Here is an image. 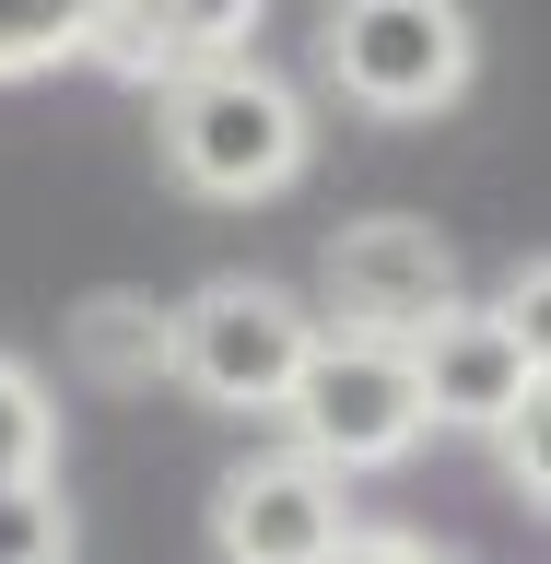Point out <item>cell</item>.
<instances>
[{
    "label": "cell",
    "instance_id": "obj_8",
    "mask_svg": "<svg viewBox=\"0 0 551 564\" xmlns=\"http://www.w3.org/2000/svg\"><path fill=\"white\" fill-rule=\"evenodd\" d=\"M246 35H258L246 0H82V59L118 83H153V95H176L223 59H258Z\"/></svg>",
    "mask_w": 551,
    "mask_h": 564
},
{
    "label": "cell",
    "instance_id": "obj_2",
    "mask_svg": "<svg viewBox=\"0 0 551 564\" xmlns=\"http://www.w3.org/2000/svg\"><path fill=\"white\" fill-rule=\"evenodd\" d=\"M317 352V306L271 271H211L176 306V388L200 412H271L294 400V365Z\"/></svg>",
    "mask_w": 551,
    "mask_h": 564
},
{
    "label": "cell",
    "instance_id": "obj_5",
    "mask_svg": "<svg viewBox=\"0 0 551 564\" xmlns=\"http://www.w3.org/2000/svg\"><path fill=\"white\" fill-rule=\"evenodd\" d=\"M411 352V400H422V423H458V435H505V423L528 412L551 388V352H540V271L505 294V306H470L458 294L422 341H399Z\"/></svg>",
    "mask_w": 551,
    "mask_h": 564
},
{
    "label": "cell",
    "instance_id": "obj_10",
    "mask_svg": "<svg viewBox=\"0 0 551 564\" xmlns=\"http://www.w3.org/2000/svg\"><path fill=\"white\" fill-rule=\"evenodd\" d=\"M0 482H59V400L12 352H0Z\"/></svg>",
    "mask_w": 551,
    "mask_h": 564
},
{
    "label": "cell",
    "instance_id": "obj_11",
    "mask_svg": "<svg viewBox=\"0 0 551 564\" xmlns=\"http://www.w3.org/2000/svg\"><path fill=\"white\" fill-rule=\"evenodd\" d=\"M82 59V0H0V83Z\"/></svg>",
    "mask_w": 551,
    "mask_h": 564
},
{
    "label": "cell",
    "instance_id": "obj_14",
    "mask_svg": "<svg viewBox=\"0 0 551 564\" xmlns=\"http://www.w3.org/2000/svg\"><path fill=\"white\" fill-rule=\"evenodd\" d=\"M341 564H458L447 541H422V529H352Z\"/></svg>",
    "mask_w": 551,
    "mask_h": 564
},
{
    "label": "cell",
    "instance_id": "obj_6",
    "mask_svg": "<svg viewBox=\"0 0 551 564\" xmlns=\"http://www.w3.org/2000/svg\"><path fill=\"white\" fill-rule=\"evenodd\" d=\"M317 294H329L317 329H352V341H422V329L458 306V247L434 236L422 212H364V224L329 236Z\"/></svg>",
    "mask_w": 551,
    "mask_h": 564
},
{
    "label": "cell",
    "instance_id": "obj_12",
    "mask_svg": "<svg viewBox=\"0 0 551 564\" xmlns=\"http://www.w3.org/2000/svg\"><path fill=\"white\" fill-rule=\"evenodd\" d=\"M0 564H70L59 482H0Z\"/></svg>",
    "mask_w": 551,
    "mask_h": 564
},
{
    "label": "cell",
    "instance_id": "obj_9",
    "mask_svg": "<svg viewBox=\"0 0 551 564\" xmlns=\"http://www.w3.org/2000/svg\"><path fill=\"white\" fill-rule=\"evenodd\" d=\"M70 377L106 388V400L176 388V306H153V294H82L70 306Z\"/></svg>",
    "mask_w": 551,
    "mask_h": 564
},
{
    "label": "cell",
    "instance_id": "obj_1",
    "mask_svg": "<svg viewBox=\"0 0 551 564\" xmlns=\"http://www.w3.org/2000/svg\"><path fill=\"white\" fill-rule=\"evenodd\" d=\"M153 141H165L176 188H200V200H235V212H246V200H282V188L306 176L317 118H306V95H294L282 70L223 59V70H200V83H176V95H165Z\"/></svg>",
    "mask_w": 551,
    "mask_h": 564
},
{
    "label": "cell",
    "instance_id": "obj_3",
    "mask_svg": "<svg viewBox=\"0 0 551 564\" xmlns=\"http://www.w3.org/2000/svg\"><path fill=\"white\" fill-rule=\"evenodd\" d=\"M317 59L364 118H447L482 70V24L458 0H352V12H329Z\"/></svg>",
    "mask_w": 551,
    "mask_h": 564
},
{
    "label": "cell",
    "instance_id": "obj_4",
    "mask_svg": "<svg viewBox=\"0 0 551 564\" xmlns=\"http://www.w3.org/2000/svg\"><path fill=\"white\" fill-rule=\"evenodd\" d=\"M294 458H317L329 482H364L387 458L422 447V400H411V352L399 341H352V329H317V352L294 365Z\"/></svg>",
    "mask_w": 551,
    "mask_h": 564
},
{
    "label": "cell",
    "instance_id": "obj_13",
    "mask_svg": "<svg viewBox=\"0 0 551 564\" xmlns=\"http://www.w3.org/2000/svg\"><path fill=\"white\" fill-rule=\"evenodd\" d=\"M493 458H505V482H517L528 506H540V494H551V400H528V412L505 423V435H493Z\"/></svg>",
    "mask_w": 551,
    "mask_h": 564
},
{
    "label": "cell",
    "instance_id": "obj_7",
    "mask_svg": "<svg viewBox=\"0 0 551 564\" xmlns=\"http://www.w3.org/2000/svg\"><path fill=\"white\" fill-rule=\"evenodd\" d=\"M352 482H329L317 458L271 447V458H235L223 482H211V541L223 564H341L352 541Z\"/></svg>",
    "mask_w": 551,
    "mask_h": 564
}]
</instances>
